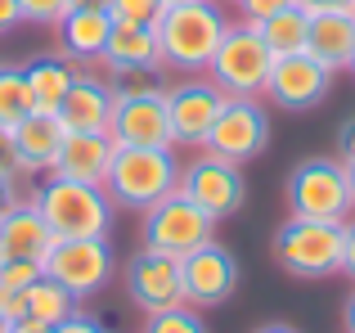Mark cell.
Instances as JSON below:
<instances>
[{
  "mask_svg": "<svg viewBox=\"0 0 355 333\" xmlns=\"http://www.w3.org/2000/svg\"><path fill=\"white\" fill-rule=\"evenodd\" d=\"M162 9H166L162 0H108L113 23H135V27H157Z\"/></svg>",
  "mask_w": 355,
  "mask_h": 333,
  "instance_id": "cell-28",
  "label": "cell"
},
{
  "mask_svg": "<svg viewBox=\"0 0 355 333\" xmlns=\"http://www.w3.org/2000/svg\"><path fill=\"white\" fill-rule=\"evenodd\" d=\"M23 23V14H18V0H0V36L9 32V27Z\"/></svg>",
  "mask_w": 355,
  "mask_h": 333,
  "instance_id": "cell-37",
  "label": "cell"
},
{
  "mask_svg": "<svg viewBox=\"0 0 355 333\" xmlns=\"http://www.w3.org/2000/svg\"><path fill=\"white\" fill-rule=\"evenodd\" d=\"M72 0H18V14L23 23H41V27H59L68 18Z\"/></svg>",
  "mask_w": 355,
  "mask_h": 333,
  "instance_id": "cell-29",
  "label": "cell"
},
{
  "mask_svg": "<svg viewBox=\"0 0 355 333\" xmlns=\"http://www.w3.org/2000/svg\"><path fill=\"white\" fill-rule=\"evenodd\" d=\"M126 293L144 316H157V311L184 307V275H180V257L157 253V248H144V253L130 257L126 266Z\"/></svg>",
  "mask_w": 355,
  "mask_h": 333,
  "instance_id": "cell-13",
  "label": "cell"
},
{
  "mask_svg": "<svg viewBox=\"0 0 355 333\" xmlns=\"http://www.w3.org/2000/svg\"><path fill=\"white\" fill-rule=\"evenodd\" d=\"M347 280L355 284V216H347V225H342V271Z\"/></svg>",
  "mask_w": 355,
  "mask_h": 333,
  "instance_id": "cell-33",
  "label": "cell"
},
{
  "mask_svg": "<svg viewBox=\"0 0 355 333\" xmlns=\"http://www.w3.org/2000/svg\"><path fill=\"white\" fill-rule=\"evenodd\" d=\"M45 275V262H0V289L27 293Z\"/></svg>",
  "mask_w": 355,
  "mask_h": 333,
  "instance_id": "cell-30",
  "label": "cell"
},
{
  "mask_svg": "<svg viewBox=\"0 0 355 333\" xmlns=\"http://www.w3.org/2000/svg\"><path fill=\"white\" fill-rule=\"evenodd\" d=\"M45 275L77 298H95L113 280V248L108 239H54L45 253Z\"/></svg>",
  "mask_w": 355,
  "mask_h": 333,
  "instance_id": "cell-10",
  "label": "cell"
},
{
  "mask_svg": "<svg viewBox=\"0 0 355 333\" xmlns=\"http://www.w3.org/2000/svg\"><path fill=\"white\" fill-rule=\"evenodd\" d=\"M257 333H297V329H293V325H261Z\"/></svg>",
  "mask_w": 355,
  "mask_h": 333,
  "instance_id": "cell-42",
  "label": "cell"
},
{
  "mask_svg": "<svg viewBox=\"0 0 355 333\" xmlns=\"http://www.w3.org/2000/svg\"><path fill=\"white\" fill-rule=\"evenodd\" d=\"M0 333H14V325H9V320H5V316H0Z\"/></svg>",
  "mask_w": 355,
  "mask_h": 333,
  "instance_id": "cell-44",
  "label": "cell"
},
{
  "mask_svg": "<svg viewBox=\"0 0 355 333\" xmlns=\"http://www.w3.org/2000/svg\"><path fill=\"white\" fill-rule=\"evenodd\" d=\"M108 135H113L117 144H130V149H175L171 117H166V90L148 86V81L117 86Z\"/></svg>",
  "mask_w": 355,
  "mask_h": 333,
  "instance_id": "cell-7",
  "label": "cell"
},
{
  "mask_svg": "<svg viewBox=\"0 0 355 333\" xmlns=\"http://www.w3.org/2000/svg\"><path fill=\"white\" fill-rule=\"evenodd\" d=\"M99 63H108V68L121 72V77H126V72H153V68H162L157 32H153V27H135V23H113Z\"/></svg>",
  "mask_w": 355,
  "mask_h": 333,
  "instance_id": "cell-20",
  "label": "cell"
},
{
  "mask_svg": "<svg viewBox=\"0 0 355 333\" xmlns=\"http://www.w3.org/2000/svg\"><path fill=\"white\" fill-rule=\"evenodd\" d=\"M5 140H9V135H5V131H0V144H5Z\"/></svg>",
  "mask_w": 355,
  "mask_h": 333,
  "instance_id": "cell-46",
  "label": "cell"
},
{
  "mask_svg": "<svg viewBox=\"0 0 355 333\" xmlns=\"http://www.w3.org/2000/svg\"><path fill=\"white\" fill-rule=\"evenodd\" d=\"M104 189H108V198H113L117 207L148 212L153 203H162L166 194L180 189L175 149H130V144H117L113 171H108Z\"/></svg>",
  "mask_w": 355,
  "mask_h": 333,
  "instance_id": "cell-3",
  "label": "cell"
},
{
  "mask_svg": "<svg viewBox=\"0 0 355 333\" xmlns=\"http://www.w3.org/2000/svg\"><path fill=\"white\" fill-rule=\"evenodd\" d=\"M347 333H355V293L347 298Z\"/></svg>",
  "mask_w": 355,
  "mask_h": 333,
  "instance_id": "cell-41",
  "label": "cell"
},
{
  "mask_svg": "<svg viewBox=\"0 0 355 333\" xmlns=\"http://www.w3.org/2000/svg\"><path fill=\"white\" fill-rule=\"evenodd\" d=\"M351 72H355V59H351Z\"/></svg>",
  "mask_w": 355,
  "mask_h": 333,
  "instance_id": "cell-47",
  "label": "cell"
},
{
  "mask_svg": "<svg viewBox=\"0 0 355 333\" xmlns=\"http://www.w3.org/2000/svg\"><path fill=\"white\" fill-rule=\"evenodd\" d=\"M14 333H54L50 325H41V320H32V316H27V320H18V325H14Z\"/></svg>",
  "mask_w": 355,
  "mask_h": 333,
  "instance_id": "cell-39",
  "label": "cell"
},
{
  "mask_svg": "<svg viewBox=\"0 0 355 333\" xmlns=\"http://www.w3.org/2000/svg\"><path fill=\"white\" fill-rule=\"evenodd\" d=\"M288 212L306 221H347L355 212L347 162L342 158H306L288 176Z\"/></svg>",
  "mask_w": 355,
  "mask_h": 333,
  "instance_id": "cell-6",
  "label": "cell"
},
{
  "mask_svg": "<svg viewBox=\"0 0 355 333\" xmlns=\"http://www.w3.org/2000/svg\"><path fill=\"white\" fill-rule=\"evenodd\" d=\"M342 225L338 221L288 216L275 234V262L297 280H329L342 271Z\"/></svg>",
  "mask_w": 355,
  "mask_h": 333,
  "instance_id": "cell-4",
  "label": "cell"
},
{
  "mask_svg": "<svg viewBox=\"0 0 355 333\" xmlns=\"http://www.w3.org/2000/svg\"><path fill=\"white\" fill-rule=\"evenodd\" d=\"M338 153H342V162L355 158V117H347V122H342V131H338Z\"/></svg>",
  "mask_w": 355,
  "mask_h": 333,
  "instance_id": "cell-35",
  "label": "cell"
},
{
  "mask_svg": "<svg viewBox=\"0 0 355 333\" xmlns=\"http://www.w3.org/2000/svg\"><path fill=\"white\" fill-rule=\"evenodd\" d=\"M306 54H315L333 72H347L355 59V14H311Z\"/></svg>",
  "mask_w": 355,
  "mask_h": 333,
  "instance_id": "cell-22",
  "label": "cell"
},
{
  "mask_svg": "<svg viewBox=\"0 0 355 333\" xmlns=\"http://www.w3.org/2000/svg\"><path fill=\"white\" fill-rule=\"evenodd\" d=\"M225 90L216 86L211 77H189L166 86V117H171V140L189 144V149H202L216 126L220 108H225Z\"/></svg>",
  "mask_w": 355,
  "mask_h": 333,
  "instance_id": "cell-11",
  "label": "cell"
},
{
  "mask_svg": "<svg viewBox=\"0 0 355 333\" xmlns=\"http://www.w3.org/2000/svg\"><path fill=\"white\" fill-rule=\"evenodd\" d=\"M270 68H275V54L261 41L257 23H230V32L220 36V50L211 54L207 77L216 81L225 95L261 99L266 95V81H270Z\"/></svg>",
  "mask_w": 355,
  "mask_h": 333,
  "instance_id": "cell-5",
  "label": "cell"
},
{
  "mask_svg": "<svg viewBox=\"0 0 355 333\" xmlns=\"http://www.w3.org/2000/svg\"><path fill=\"white\" fill-rule=\"evenodd\" d=\"M113 153H117V140L108 131H68V140H63L59 162H54L50 176L104 185L108 171H113Z\"/></svg>",
  "mask_w": 355,
  "mask_h": 333,
  "instance_id": "cell-18",
  "label": "cell"
},
{
  "mask_svg": "<svg viewBox=\"0 0 355 333\" xmlns=\"http://www.w3.org/2000/svg\"><path fill=\"white\" fill-rule=\"evenodd\" d=\"M180 194L189 203H198L211 221H225V216H234V212L243 207L248 185H243L239 162L216 158V153L202 149L189 166H180Z\"/></svg>",
  "mask_w": 355,
  "mask_h": 333,
  "instance_id": "cell-9",
  "label": "cell"
},
{
  "mask_svg": "<svg viewBox=\"0 0 355 333\" xmlns=\"http://www.w3.org/2000/svg\"><path fill=\"white\" fill-rule=\"evenodd\" d=\"M0 316H5L9 325H18V320H27V293L0 289Z\"/></svg>",
  "mask_w": 355,
  "mask_h": 333,
  "instance_id": "cell-32",
  "label": "cell"
},
{
  "mask_svg": "<svg viewBox=\"0 0 355 333\" xmlns=\"http://www.w3.org/2000/svg\"><path fill=\"white\" fill-rule=\"evenodd\" d=\"M333 86V68H324L315 54L297 50V54H279L275 68H270V81H266V95L275 99L279 108L288 113H306L315 108Z\"/></svg>",
  "mask_w": 355,
  "mask_h": 333,
  "instance_id": "cell-15",
  "label": "cell"
},
{
  "mask_svg": "<svg viewBox=\"0 0 355 333\" xmlns=\"http://www.w3.org/2000/svg\"><path fill=\"white\" fill-rule=\"evenodd\" d=\"M50 248H54V230L45 225L36 198L14 203L0 216V262H45Z\"/></svg>",
  "mask_w": 355,
  "mask_h": 333,
  "instance_id": "cell-17",
  "label": "cell"
},
{
  "mask_svg": "<svg viewBox=\"0 0 355 333\" xmlns=\"http://www.w3.org/2000/svg\"><path fill=\"white\" fill-rule=\"evenodd\" d=\"M266 144H270V117H266V108H261V99H239V95H230L202 149L243 166L248 158H257Z\"/></svg>",
  "mask_w": 355,
  "mask_h": 333,
  "instance_id": "cell-12",
  "label": "cell"
},
{
  "mask_svg": "<svg viewBox=\"0 0 355 333\" xmlns=\"http://www.w3.org/2000/svg\"><path fill=\"white\" fill-rule=\"evenodd\" d=\"M68 140V126L59 113H27L23 122L9 131V158L18 162V171H54L59 149Z\"/></svg>",
  "mask_w": 355,
  "mask_h": 333,
  "instance_id": "cell-16",
  "label": "cell"
},
{
  "mask_svg": "<svg viewBox=\"0 0 355 333\" xmlns=\"http://www.w3.org/2000/svg\"><path fill=\"white\" fill-rule=\"evenodd\" d=\"M23 77H27V90H32L36 113H59L63 95L77 81V63L63 59V54H41V59H32L23 68Z\"/></svg>",
  "mask_w": 355,
  "mask_h": 333,
  "instance_id": "cell-23",
  "label": "cell"
},
{
  "mask_svg": "<svg viewBox=\"0 0 355 333\" xmlns=\"http://www.w3.org/2000/svg\"><path fill=\"white\" fill-rule=\"evenodd\" d=\"M27 113H36V104H32L23 68H0V131L9 135Z\"/></svg>",
  "mask_w": 355,
  "mask_h": 333,
  "instance_id": "cell-26",
  "label": "cell"
},
{
  "mask_svg": "<svg viewBox=\"0 0 355 333\" xmlns=\"http://www.w3.org/2000/svg\"><path fill=\"white\" fill-rule=\"evenodd\" d=\"M14 203H18V198H14V180H5V176H0V216H5Z\"/></svg>",
  "mask_w": 355,
  "mask_h": 333,
  "instance_id": "cell-38",
  "label": "cell"
},
{
  "mask_svg": "<svg viewBox=\"0 0 355 333\" xmlns=\"http://www.w3.org/2000/svg\"><path fill=\"white\" fill-rule=\"evenodd\" d=\"M153 32L157 50H162V68L202 77L211 68V54L220 50V36L230 32V18L220 14L216 0H189V5H166Z\"/></svg>",
  "mask_w": 355,
  "mask_h": 333,
  "instance_id": "cell-1",
  "label": "cell"
},
{
  "mask_svg": "<svg viewBox=\"0 0 355 333\" xmlns=\"http://www.w3.org/2000/svg\"><path fill=\"white\" fill-rule=\"evenodd\" d=\"M144 333H207V325H202L198 307H171V311H157V316H148Z\"/></svg>",
  "mask_w": 355,
  "mask_h": 333,
  "instance_id": "cell-27",
  "label": "cell"
},
{
  "mask_svg": "<svg viewBox=\"0 0 355 333\" xmlns=\"http://www.w3.org/2000/svg\"><path fill=\"white\" fill-rule=\"evenodd\" d=\"M306 14H355V0H302Z\"/></svg>",
  "mask_w": 355,
  "mask_h": 333,
  "instance_id": "cell-34",
  "label": "cell"
},
{
  "mask_svg": "<svg viewBox=\"0 0 355 333\" xmlns=\"http://www.w3.org/2000/svg\"><path fill=\"white\" fill-rule=\"evenodd\" d=\"M347 180H351V198H355V158L347 162Z\"/></svg>",
  "mask_w": 355,
  "mask_h": 333,
  "instance_id": "cell-43",
  "label": "cell"
},
{
  "mask_svg": "<svg viewBox=\"0 0 355 333\" xmlns=\"http://www.w3.org/2000/svg\"><path fill=\"white\" fill-rule=\"evenodd\" d=\"M257 32H261V41L270 45V54H297V50H306V36H311V14H306L302 5H288V9H279V14H270L266 23H257Z\"/></svg>",
  "mask_w": 355,
  "mask_h": 333,
  "instance_id": "cell-24",
  "label": "cell"
},
{
  "mask_svg": "<svg viewBox=\"0 0 355 333\" xmlns=\"http://www.w3.org/2000/svg\"><path fill=\"white\" fill-rule=\"evenodd\" d=\"M162 5H189V0H162Z\"/></svg>",
  "mask_w": 355,
  "mask_h": 333,
  "instance_id": "cell-45",
  "label": "cell"
},
{
  "mask_svg": "<svg viewBox=\"0 0 355 333\" xmlns=\"http://www.w3.org/2000/svg\"><path fill=\"white\" fill-rule=\"evenodd\" d=\"M288 5H302V0H239V14H243V23H266L270 14H279Z\"/></svg>",
  "mask_w": 355,
  "mask_h": 333,
  "instance_id": "cell-31",
  "label": "cell"
},
{
  "mask_svg": "<svg viewBox=\"0 0 355 333\" xmlns=\"http://www.w3.org/2000/svg\"><path fill=\"white\" fill-rule=\"evenodd\" d=\"M211 239H216V221H211L198 203L184 198L180 189L166 194L162 203H153V207L144 212V248L184 257V253H193V248L211 244Z\"/></svg>",
  "mask_w": 355,
  "mask_h": 333,
  "instance_id": "cell-8",
  "label": "cell"
},
{
  "mask_svg": "<svg viewBox=\"0 0 355 333\" xmlns=\"http://www.w3.org/2000/svg\"><path fill=\"white\" fill-rule=\"evenodd\" d=\"M77 293H68L59 280H50V275H41V280L27 289V316L32 320H41V325H63V320H72L77 316Z\"/></svg>",
  "mask_w": 355,
  "mask_h": 333,
  "instance_id": "cell-25",
  "label": "cell"
},
{
  "mask_svg": "<svg viewBox=\"0 0 355 333\" xmlns=\"http://www.w3.org/2000/svg\"><path fill=\"white\" fill-rule=\"evenodd\" d=\"M54 333H104V329H99V325H95L90 316H81V311H77L72 320H63V325H54Z\"/></svg>",
  "mask_w": 355,
  "mask_h": 333,
  "instance_id": "cell-36",
  "label": "cell"
},
{
  "mask_svg": "<svg viewBox=\"0 0 355 333\" xmlns=\"http://www.w3.org/2000/svg\"><path fill=\"white\" fill-rule=\"evenodd\" d=\"M72 9H108V0H72Z\"/></svg>",
  "mask_w": 355,
  "mask_h": 333,
  "instance_id": "cell-40",
  "label": "cell"
},
{
  "mask_svg": "<svg viewBox=\"0 0 355 333\" xmlns=\"http://www.w3.org/2000/svg\"><path fill=\"white\" fill-rule=\"evenodd\" d=\"M113 104H117V90L99 77H81L72 81V90L63 95L59 117L68 131H108L113 126Z\"/></svg>",
  "mask_w": 355,
  "mask_h": 333,
  "instance_id": "cell-19",
  "label": "cell"
},
{
  "mask_svg": "<svg viewBox=\"0 0 355 333\" xmlns=\"http://www.w3.org/2000/svg\"><path fill=\"white\" fill-rule=\"evenodd\" d=\"M180 275H184V302L189 307H220V302L234 298L239 289V262L230 248H220L216 239L193 253L180 257Z\"/></svg>",
  "mask_w": 355,
  "mask_h": 333,
  "instance_id": "cell-14",
  "label": "cell"
},
{
  "mask_svg": "<svg viewBox=\"0 0 355 333\" xmlns=\"http://www.w3.org/2000/svg\"><path fill=\"white\" fill-rule=\"evenodd\" d=\"M36 207L54 230V239H108L113 230V198L104 185L50 176L36 194Z\"/></svg>",
  "mask_w": 355,
  "mask_h": 333,
  "instance_id": "cell-2",
  "label": "cell"
},
{
  "mask_svg": "<svg viewBox=\"0 0 355 333\" xmlns=\"http://www.w3.org/2000/svg\"><path fill=\"white\" fill-rule=\"evenodd\" d=\"M108 32H113V14L108 9H68V18L59 23V50L72 63H90L104 54Z\"/></svg>",
  "mask_w": 355,
  "mask_h": 333,
  "instance_id": "cell-21",
  "label": "cell"
},
{
  "mask_svg": "<svg viewBox=\"0 0 355 333\" xmlns=\"http://www.w3.org/2000/svg\"><path fill=\"white\" fill-rule=\"evenodd\" d=\"M234 5H239V0H234Z\"/></svg>",
  "mask_w": 355,
  "mask_h": 333,
  "instance_id": "cell-48",
  "label": "cell"
}]
</instances>
